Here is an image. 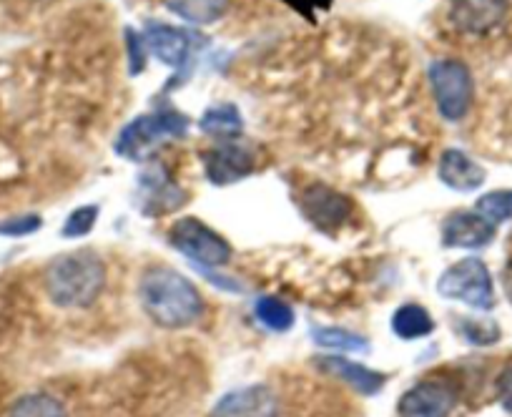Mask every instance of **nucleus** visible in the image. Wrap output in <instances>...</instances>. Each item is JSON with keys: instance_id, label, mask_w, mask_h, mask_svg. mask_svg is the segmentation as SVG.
Instances as JSON below:
<instances>
[{"instance_id": "obj_1", "label": "nucleus", "mask_w": 512, "mask_h": 417, "mask_svg": "<svg viewBox=\"0 0 512 417\" xmlns=\"http://www.w3.org/2000/svg\"><path fill=\"white\" fill-rule=\"evenodd\" d=\"M139 297L146 315L166 330H184L204 315L199 289L191 279L166 264L146 269L139 282Z\"/></svg>"}, {"instance_id": "obj_2", "label": "nucleus", "mask_w": 512, "mask_h": 417, "mask_svg": "<svg viewBox=\"0 0 512 417\" xmlns=\"http://www.w3.org/2000/svg\"><path fill=\"white\" fill-rule=\"evenodd\" d=\"M46 292L63 309H86L106 287V264L93 249L61 254L46 267Z\"/></svg>"}, {"instance_id": "obj_3", "label": "nucleus", "mask_w": 512, "mask_h": 417, "mask_svg": "<svg viewBox=\"0 0 512 417\" xmlns=\"http://www.w3.org/2000/svg\"><path fill=\"white\" fill-rule=\"evenodd\" d=\"M191 121L189 116L174 109L171 103L161 101L151 114L136 116L131 124H126L118 134L116 149L118 156L126 161H146L154 156L156 149L166 144V141H181L189 136Z\"/></svg>"}, {"instance_id": "obj_4", "label": "nucleus", "mask_w": 512, "mask_h": 417, "mask_svg": "<svg viewBox=\"0 0 512 417\" xmlns=\"http://www.w3.org/2000/svg\"><path fill=\"white\" fill-rule=\"evenodd\" d=\"M141 33H144L146 48H149L151 56L159 58L164 66L174 68V81L169 83V88L181 86L189 78L191 68H194L199 48L206 43L204 36L161 21H146Z\"/></svg>"}, {"instance_id": "obj_5", "label": "nucleus", "mask_w": 512, "mask_h": 417, "mask_svg": "<svg viewBox=\"0 0 512 417\" xmlns=\"http://www.w3.org/2000/svg\"><path fill=\"white\" fill-rule=\"evenodd\" d=\"M437 111L445 121H462L472 109L475 81L470 68L457 58H437L427 68Z\"/></svg>"}, {"instance_id": "obj_6", "label": "nucleus", "mask_w": 512, "mask_h": 417, "mask_svg": "<svg viewBox=\"0 0 512 417\" xmlns=\"http://www.w3.org/2000/svg\"><path fill=\"white\" fill-rule=\"evenodd\" d=\"M437 294L467 304L472 309H480V312L495 307V287H492L490 269L477 257L460 259L452 267H447L437 279Z\"/></svg>"}, {"instance_id": "obj_7", "label": "nucleus", "mask_w": 512, "mask_h": 417, "mask_svg": "<svg viewBox=\"0 0 512 417\" xmlns=\"http://www.w3.org/2000/svg\"><path fill=\"white\" fill-rule=\"evenodd\" d=\"M169 242L196 267L209 269V272L226 267L231 259V244L196 217L176 219L174 227L169 229Z\"/></svg>"}, {"instance_id": "obj_8", "label": "nucleus", "mask_w": 512, "mask_h": 417, "mask_svg": "<svg viewBox=\"0 0 512 417\" xmlns=\"http://www.w3.org/2000/svg\"><path fill=\"white\" fill-rule=\"evenodd\" d=\"M297 204L302 217L322 234L339 232L354 214L352 199L327 184L304 186Z\"/></svg>"}, {"instance_id": "obj_9", "label": "nucleus", "mask_w": 512, "mask_h": 417, "mask_svg": "<svg viewBox=\"0 0 512 417\" xmlns=\"http://www.w3.org/2000/svg\"><path fill=\"white\" fill-rule=\"evenodd\" d=\"M206 179L216 186H229L256 171V151L246 141H219L214 149L201 154Z\"/></svg>"}, {"instance_id": "obj_10", "label": "nucleus", "mask_w": 512, "mask_h": 417, "mask_svg": "<svg viewBox=\"0 0 512 417\" xmlns=\"http://www.w3.org/2000/svg\"><path fill=\"white\" fill-rule=\"evenodd\" d=\"M510 0H450L447 18L462 36H487L505 23Z\"/></svg>"}, {"instance_id": "obj_11", "label": "nucleus", "mask_w": 512, "mask_h": 417, "mask_svg": "<svg viewBox=\"0 0 512 417\" xmlns=\"http://www.w3.org/2000/svg\"><path fill=\"white\" fill-rule=\"evenodd\" d=\"M457 405V390L445 380H422L400 397V417H450Z\"/></svg>"}, {"instance_id": "obj_12", "label": "nucleus", "mask_w": 512, "mask_h": 417, "mask_svg": "<svg viewBox=\"0 0 512 417\" xmlns=\"http://www.w3.org/2000/svg\"><path fill=\"white\" fill-rule=\"evenodd\" d=\"M189 194L171 179L169 169L161 164L151 166L139 176V206L149 217L171 214L186 204Z\"/></svg>"}, {"instance_id": "obj_13", "label": "nucleus", "mask_w": 512, "mask_h": 417, "mask_svg": "<svg viewBox=\"0 0 512 417\" xmlns=\"http://www.w3.org/2000/svg\"><path fill=\"white\" fill-rule=\"evenodd\" d=\"M209 417H279L277 392L269 385H244L226 392Z\"/></svg>"}, {"instance_id": "obj_14", "label": "nucleus", "mask_w": 512, "mask_h": 417, "mask_svg": "<svg viewBox=\"0 0 512 417\" xmlns=\"http://www.w3.org/2000/svg\"><path fill=\"white\" fill-rule=\"evenodd\" d=\"M495 239V224L477 212H455L442 224V244L447 249H482Z\"/></svg>"}, {"instance_id": "obj_15", "label": "nucleus", "mask_w": 512, "mask_h": 417, "mask_svg": "<svg viewBox=\"0 0 512 417\" xmlns=\"http://www.w3.org/2000/svg\"><path fill=\"white\" fill-rule=\"evenodd\" d=\"M437 176L442 184L455 191H475L485 184L487 171L465 151L447 149L442 151L440 164H437Z\"/></svg>"}, {"instance_id": "obj_16", "label": "nucleus", "mask_w": 512, "mask_h": 417, "mask_svg": "<svg viewBox=\"0 0 512 417\" xmlns=\"http://www.w3.org/2000/svg\"><path fill=\"white\" fill-rule=\"evenodd\" d=\"M317 365L319 370L337 377V380L347 382L352 390H357L359 395L364 397L377 395V392H382V387L387 385V375L369 370V367L359 365V362L344 360V357H319Z\"/></svg>"}, {"instance_id": "obj_17", "label": "nucleus", "mask_w": 512, "mask_h": 417, "mask_svg": "<svg viewBox=\"0 0 512 417\" xmlns=\"http://www.w3.org/2000/svg\"><path fill=\"white\" fill-rule=\"evenodd\" d=\"M199 129L216 141H234L244 134V119L236 103H214L201 114Z\"/></svg>"}, {"instance_id": "obj_18", "label": "nucleus", "mask_w": 512, "mask_h": 417, "mask_svg": "<svg viewBox=\"0 0 512 417\" xmlns=\"http://www.w3.org/2000/svg\"><path fill=\"white\" fill-rule=\"evenodd\" d=\"M174 16L184 18L191 26H211L226 16L231 0H164Z\"/></svg>"}, {"instance_id": "obj_19", "label": "nucleus", "mask_w": 512, "mask_h": 417, "mask_svg": "<svg viewBox=\"0 0 512 417\" xmlns=\"http://www.w3.org/2000/svg\"><path fill=\"white\" fill-rule=\"evenodd\" d=\"M392 332L405 342L422 340V337L435 332V320H432L430 312L422 304H402L395 315H392Z\"/></svg>"}, {"instance_id": "obj_20", "label": "nucleus", "mask_w": 512, "mask_h": 417, "mask_svg": "<svg viewBox=\"0 0 512 417\" xmlns=\"http://www.w3.org/2000/svg\"><path fill=\"white\" fill-rule=\"evenodd\" d=\"M256 320L269 327L272 332H289L294 327V309L284 299L277 297H259L254 304Z\"/></svg>"}, {"instance_id": "obj_21", "label": "nucleus", "mask_w": 512, "mask_h": 417, "mask_svg": "<svg viewBox=\"0 0 512 417\" xmlns=\"http://www.w3.org/2000/svg\"><path fill=\"white\" fill-rule=\"evenodd\" d=\"M8 417H68L66 407L61 400H56L53 395L46 392H33V395L21 397V400L13 405L11 415Z\"/></svg>"}, {"instance_id": "obj_22", "label": "nucleus", "mask_w": 512, "mask_h": 417, "mask_svg": "<svg viewBox=\"0 0 512 417\" xmlns=\"http://www.w3.org/2000/svg\"><path fill=\"white\" fill-rule=\"evenodd\" d=\"M312 337L317 345L337 352H369V342L354 332L342 330V327H314Z\"/></svg>"}, {"instance_id": "obj_23", "label": "nucleus", "mask_w": 512, "mask_h": 417, "mask_svg": "<svg viewBox=\"0 0 512 417\" xmlns=\"http://www.w3.org/2000/svg\"><path fill=\"white\" fill-rule=\"evenodd\" d=\"M475 212L480 217H485L490 224H502L510 222L512 219V189H500V191H490V194L480 196L477 199Z\"/></svg>"}, {"instance_id": "obj_24", "label": "nucleus", "mask_w": 512, "mask_h": 417, "mask_svg": "<svg viewBox=\"0 0 512 417\" xmlns=\"http://www.w3.org/2000/svg\"><path fill=\"white\" fill-rule=\"evenodd\" d=\"M457 332L465 337L470 345H495L500 340V327L495 325L492 320H472V317H460L457 322Z\"/></svg>"}, {"instance_id": "obj_25", "label": "nucleus", "mask_w": 512, "mask_h": 417, "mask_svg": "<svg viewBox=\"0 0 512 417\" xmlns=\"http://www.w3.org/2000/svg\"><path fill=\"white\" fill-rule=\"evenodd\" d=\"M98 214H101V209H98L96 204L81 206V209L71 212L68 214L66 224H63V237L78 239V237H86V234H91L93 227H96V222H98Z\"/></svg>"}, {"instance_id": "obj_26", "label": "nucleus", "mask_w": 512, "mask_h": 417, "mask_svg": "<svg viewBox=\"0 0 512 417\" xmlns=\"http://www.w3.org/2000/svg\"><path fill=\"white\" fill-rule=\"evenodd\" d=\"M126 48H128V73H131V76H139V73H144L146 56H149L144 33L134 31V28H126Z\"/></svg>"}, {"instance_id": "obj_27", "label": "nucleus", "mask_w": 512, "mask_h": 417, "mask_svg": "<svg viewBox=\"0 0 512 417\" xmlns=\"http://www.w3.org/2000/svg\"><path fill=\"white\" fill-rule=\"evenodd\" d=\"M43 227V219L38 214H28V217H13L0 222V234L6 237H28V234L38 232Z\"/></svg>"}, {"instance_id": "obj_28", "label": "nucleus", "mask_w": 512, "mask_h": 417, "mask_svg": "<svg viewBox=\"0 0 512 417\" xmlns=\"http://www.w3.org/2000/svg\"><path fill=\"white\" fill-rule=\"evenodd\" d=\"M284 3H287L289 8H294L299 16L307 18L309 23L317 21L319 11H327V8L332 6V0H284Z\"/></svg>"}, {"instance_id": "obj_29", "label": "nucleus", "mask_w": 512, "mask_h": 417, "mask_svg": "<svg viewBox=\"0 0 512 417\" xmlns=\"http://www.w3.org/2000/svg\"><path fill=\"white\" fill-rule=\"evenodd\" d=\"M497 397H500L502 407L512 415V365L502 370L500 377H497Z\"/></svg>"}, {"instance_id": "obj_30", "label": "nucleus", "mask_w": 512, "mask_h": 417, "mask_svg": "<svg viewBox=\"0 0 512 417\" xmlns=\"http://www.w3.org/2000/svg\"><path fill=\"white\" fill-rule=\"evenodd\" d=\"M502 282H505L507 297L512 299V259H510V264H507V267H505V274H502Z\"/></svg>"}]
</instances>
